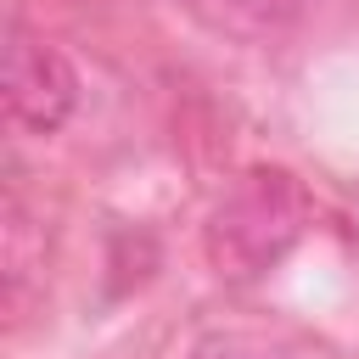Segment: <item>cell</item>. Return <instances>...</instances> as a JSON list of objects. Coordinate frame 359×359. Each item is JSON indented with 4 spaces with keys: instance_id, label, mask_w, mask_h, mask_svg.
<instances>
[{
    "instance_id": "cell-1",
    "label": "cell",
    "mask_w": 359,
    "mask_h": 359,
    "mask_svg": "<svg viewBox=\"0 0 359 359\" xmlns=\"http://www.w3.org/2000/svg\"><path fill=\"white\" fill-rule=\"evenodd\" d=\"M309 230V191L286 168H247L208 213L202 252L219 280H264Z\"/></svg>"
},
{
    "instance_id": "cell-2",
    "label": "cell",
    "mask_w": 359,
    "mask_h": 359,
    "mask_svg": "<svg viewBox=\"0 0 359 359\" xmlns=\"http://www.w3.org/2000/svg\"><path fill=\"white\" fill-rule=\"evenodd\" d=\"M79 107V73L73 62L34 39L28 28H11V45H6V112L17 129L28 135H56Z\"/></svg>"
},
{
    "instance_id": "cell-3",
    "label": "cell",
    "mask_w": 359,
    "mask_h": 359,
    "mask_svg": "<svg viewBox=\"0 0 359 359\" xmlns=\"http://www.w3.org/2000/svg\"><path fill=\"white\" fill-rule=\"evenodd\" d=\"M213 28H230V34H247V39H264V34H280L303 0H191Z\"/></svg>"
},
{
    "instance_id": "cell-4",
    "label": "cell",
    "mask_w": 359,
    "mask_h": 359,
    "mask_svg": "<svg viewBox=\"0 0 359 359\" xmlns=\"http://www.w3.org/2000/svg\"><path fill=\"white\" fill-rule=\"evenodd\" d=\"M191 359H297V353H292V342H280V337H269V331H241V325H230V331H208V337L191 348Z\"/></svg>"
}]
</instances>
